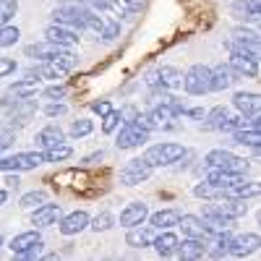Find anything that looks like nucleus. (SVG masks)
<instances>
[{"instance_id": "a19ab883", "label": "nucleus", "mask_w": 261, "mask_h": 261, "mask_svg": "<svg viewBox=\"0 0 261 261\" xmlns=\"http://www.w3.org/2000/svg\"><path fill=\"white\" fill-rule=\"evenodd\" d=\"M99 37L102 39H115V37H120V24L118 21H105V27H102V32H99Z\"/></svg>"}, {"instance_id": "dca6fc26", "label": "nucleus", "mask_w": 261, "mask_h": 261, "mask_svg": "<svg viewBox=\"0 0 261 261\" xmlns=\"http://www.w3.org/2000/svg\"><path fill=\"white\" fill-rule=\"evenodd\" d=\"M58 220H60V204H39L37 212L32 214V225H37V227L58 225Z\"/></svg>"}, {"instance_id": "cd10ccee", "label": "nucleus", "mask_w": 261, "mask_h": 261, "mask_svg": "<svg viewBox=\"0 0 261 261\" xmlns=\"http://www.w3.org/2000/svg\"><path fill=\"white\" fill-rule=\"evenodd\" d=\"M227 118H230V110L225 105H217V107H212V110L204 115V128L206 130H220Z\"/></svg>"}, {"instance_id": "49530a36", "label": "nucleus", "mask_w": 261, "mask_h": 261, "mask_svg": "<svg viewBox=\"0 0 261 261\" xmlns=\"http://www.w3.org/2000/svg\"><path fill=\"white\" fill-rule=\"evenodd\" d=\"M243 123H246V115H235V118H227L225 123H222V128L220 130H238V128H243Z\"/></svg>"}, {"instance_id": "c756f323", "label": "nucleus", "mask_w": 261, "mask_h": 261, "mask_svg": "<svg viewBox=\"0 0 261 261\" xmlns=\"http://www.w3.org/2000/svg\"><path fill=\"white\" fill-rule=\"evenodd\" d=\"M42 154H45V162H65L71 154H73V149L68 146V144H58V146H50V149H45L42 151Z\"/></svg>"}, {"instance_id": "3c124183", "label": "nucleus", "mask_w": 261, "mask_h": 261, "mask_svg": "<svg viewBox=\"0 0 261 261\" xmlns=\"http://www.w3.org/2000/svg\"><path fill=\"white\" fill-rule=\"evenodd\" d=\"M183 115H188V118H196V120H201L206 113L201 110V107H193V110H183Z\"/></svg>"}, {"instance_id": "f704fd0d", "label": "nucleus", "mask_w": 261, "mask_h": 261, "mask_svg": "<svg viewBox=\"0 0 261 261\" xmlns=\"http://www.w3.org/2000/svg\"><path fill=\"white\" fill-rule=\"evenodd\" d=\"M47 201V193L45 191H29L21 196V206L24 209H32V206H39V204H45Z\"/></svg>"}, {"instance_id": "4c0bfd02", "label": "nucleus", "mask_w": 261, "mask_h": 261, "mask_svg": "<svg viewBox=\"0 0 261 261\" xmlns=\"http://www.w3.org/2000/svg\"><path fill=\"white\" fill-rule=\"evenodd\" d=\"M149 105L154 107V105H167L170 99H172V94L165 89V86H151V92H149Z\"/></svg>"}, {"instance_id": "7c9ffc66", "label": "nucleus", "mask_w": 261, "mask_h": 261, "mask_svg": "<svg viewBox=\"0 0 261 261\" xmlns=\"http://www.w3.org/2000/svg\"><path fill=\"white\" fill-rule=\"evenodd\" d=\"M258 183H238V186H232V188H227L225 191V196H238V199H253V196H258Z\"/></svg>"}, {"instance_id": "20e7f679", "label": "nucleus", "mask_w": 261, "mask_h": 261, "mask_svg": "<svg viewBox=\"0 0 261 261\" xmlns=\"http://www.w3.org/2000/svg\"><path fill=\"white\" fill-rule=\"evenodd\" d=\"M86 13H89V8H86L84 3H76V6H60V8H55L53 18H55V24H60V27H68V29L81 32L84 24H86Z\"/></svg>"}, {"instance_id": "2eb2a0df", "label": "nucleus", "mask_w": 261, "mask_h": 261, "mask_svg": "<svg viewBox=\"0 0 261 261\" xmlns=\"http://www.w3.org/2000/svg\"><path fill=\"white\" fill-rule=\"evenodd\" d=\"M146 217H149V206H146L144 201H134V204H128V206L120 212V225H123V227L144 225Z\"/></svg>"}, {"instance_id": "72a5a7b5", "label": "nucleus", "mask_w": 261, "mask_h": 261, "mask_svg": "<svg viewBox=\"0 0 261 261\" xmlns=\"http://www.w3.org/2000/svg\"><path fill=\"white\" fill-rule=\"evenodd\" d=\"M16 11H18L16 0H0V27L11 24V18L16 16Z\"/></svg>"}, {"instance_id": "603ef678", "label": "nucleus", "mask_w": 261, "mask_h": 261, "mask_svg": "<svg viewBox=\"0 0 261 261\" xmlns=\"http://www.w3.org/2000/svg\"><path fill=\"white\" fill-rule=\"evenodd\" d=\"M11 146V134H0V154Z\"/></svg>"}, {"instance_id": "423d86ee", "label": "nucleus", "mask_w": 261, "mask_h": 261, "mask_svg": "<svg viewBox=\"0 0 261 261\" xmlns=\"http://www.w3.org/2000/svg\"><path fill=\"white\" fill-rule=\"evenodd\" d=\"M146 139H149V130H146L144 125H139V123H125V125L120 128L115 144H118V149H134V146L144 144Z\"/></svg>"}, {"instance_id": "f257e3e1", "label": "nucleus", "mask_w": 261, "mask_h": 261, "mask_svg": "<svg viewBox=\"0 0 261 261\" xmlns=\"http://www.w3.org/2000/svg\"><path fill=\"white\" fill-rule=\"evenodd\" d=\"M183 89L193 97L209 94L212 92V68L209 65H201V63L191 65V68L186 71V76H183Z\"/></svg>"}, {"instance_id": "bb28decb", "label": "nucleus", "mask_w": 261, "mask_h": 261, "mask_svg": "<svg viewBox=\"0 0 261 261\" xmlns=\"http://www.w3.org/2000/svg\"><path fill=\"white\" fill-rule=\"evenodd\" d=\"M13 162H16V172H24L39 167L45 162V154L42 151H18V154H13Z\"/></svg>"}, {"instance_id": "5701e85b", "label": "nucleus", "mask_w": 261, "mask_h": 261, "mask_svg": "<svg viewBox=\"0 0 261 261\" xmlns=\"http://www.w3.org/2000/svg\"><path fill=\"white\" fill-rule=\"evenodd\" d=\"M63 50H65V47L53 45V42L45 39V42H37V45H29V47H27V55L34 58V60H53V58H58Z\"/></svg>"}, {"instance_id": "aec40b11", "label": "nucleus", "mask_w": 261, "mask_h": 261, "mask_svg": "<svg viewBox=\"0 0 261 261\" xmlns=\"http://www.w3.org/2000/svg\"><path fill=\"white\" fill-rule=\"evenodd\" d=\"M65 141V134H63V128L60 125H45L37 134V146L45 151V149H50V146H58V144H63Z\"/></svg>"}, {"instance_id": "ea45409f", "label": "nucleus", "mask_w": 261, "mask_h": 261, "mask_svg": "<svg viewBox=\"0 0 261 261\" xmlns=\"http://www.w3.org/2000/svg\"><path fill=\"white\" fill-rule=\"evenodd\" d=\"M118 125H120V113L118 110H110V113L102 118V130H105V134H113Z\"/></svg>"}, {"instance_id": "9d476101", "label": "nucleus", "mask_w": 261, "mask_h": 261, "mask_svg": "<svg viewBox=\"0 0 261 261\" xmlns=\"http://www.w3.org/2000/svg\"><path fill=\"white\" fill-rule=\"evenodd\" d=\"M58 227H60L63 235H79L81 230L89 227V214H86V212H71V214L60 217Z\"/></svg>"}, {"instance_id": "393cba45", "label": "nucleus", "mask_w": 261, "mask_h": 261, "mask_svg": "<svg viewBox=\"0 0 261 261\" xmlns=\"http://www.w3.org/2000/svg\"><path fill=\"white\" fill-rule=\"evenodd\" d=\"M178 220H180V212L175 209H160L149 217V222L154 230H170V227H178Z\"/></svg>"}, {"instance_id": "f3484780", "label": "nucleus", "mask_w": 261, "mask_h": 261, "mask_svg": "<svg viewBox=\"0 0 261 261\" xmlns=\"http://www.w3.org/2000/svg\"><path fill=\"white\" fill-rule=\"evenodd\" d=\"M220 214H225V217H232V220H238V217H243L246 212H248V204H246V199H238V196H222V201L220 204H212Z\"/></svg>"}, {"instance_id": "f03ea898", "label": "nucleus", "mask_w": 261, "mask_h": 261, "mask_svg": "<svg viewBox=\"0 0 261 261\" xmlns=\"http://www.w3.org/2000/svg\"><path fill=\"white\" fill-rule=\"evenodd\" d=\"M188 151L180 146V144H157V146H149L144 151V160L151 165V167H167V165H175L180 162Z\"/></svg>"}, {"instance_id": "c03bdc74", "label": "nucleus", "mask_w": 261, "mask_h": 261, "mask_svg": "<svg viewBox=\"0 0 261 261\" xmlns=\"http://www.w3.org/2000/svg\"><path fill=\"white\" fill-rule=\"evenodd\" d=\"M68 113V107H65L63 102H50V105H45V115L47 118H58V115H65Z\"/></svg>"}, {"instance_id": "39448f33", "label": "nucleus", "mask_w": 261, "mask_h": 261, "mask_svg": "<svg viewBox=\"0 0 261 261\" xmlns=\"http://www.w3.org/2000/svg\"><path fill=\"white\" fill-rule=\"evenodd\" d=\"M151 170H154V167H151L144 157H136V160H130V162L120 170V183H123V186H139V183L149 180Z\"/></svg>"}, {"instance_id": "c85d7f7f", "label": "nucleus", "mask_w": 261, "mask_h": 261, "mask_svg": "<svg viewBox=\"0 0 261 261\" xmlns=\"http://www.w3.org/2000/svg\"><path fill=\"white\" fill-rule=\"evenodd\" d=\"M37 94V84L34 81H27V79H21L16 81L11 89H8V97H16L13 102H24V99H32Z\"/></svg>"}, {"instance_id": "ddd939ff", "label": "nucleus", "mask_w": 261, "mask_h": 261, "mask_svg": "<svg viewBox=\"0 0 261 261\" xmlns=\"http://www.w3.org/2000/svg\"><path fill=\"white\" fill-rule=\"evenodd\" d=\"M178 227L183 230L186 238H204V241H209V230L201 217H196V214H180Z\"/></svg>"}, {"instance_id": "473e14b6", "label": "nucleus", "mask_w": 261, "mask_h": 261, "mask_svg": "<svg viewBox=\"0 0 261 261\" xmlns=\"http://www.w3.org/2000/svg\"><path fill=\"white\" fill-rule=\"evenodd\" d=\"M193 193L199 196V199H222V196H225V191L214 188V186H212V183H206V180L196 186V188H193Z\"/></svg>"}, {"instance_id": "6ab92c4d", "label": "nucleus", "mask_w": 261, "mask_h": 261, "mask_svg": "<svg viewBox=\"0 0 261 261\" xmlns=\"http://www.w3.org/2000/svg\"><path fill=\"white\" fill-rule=\"evenodd\" d=\"M232 105H235V110L246 118L258 115V94L256 92H238L232 97Z\"/></svg>"}, {"instance_id": "5fc2aeb1", "label": "nucleus", "mask_w": 261, "mask_h": 261, "mask_svg": "<svg viewBox=\"0 0 261 261\" xmlns=\"http://www.w3.org/2000/svg\"><path fill=\"white\" fill-rule=\"evenodd\" d=\"M8 201V191H0V206H3Z\"/></svg>"}, {"instance_id": "6e6d98bb", "label": "nucleus", "mask_w": 261, "mask_h": 261, "mask_svg": "<svg viewBox=\"0 0 261 261\" xmlns=\"http://www.w3.org/2000/svg\"><path fill=\"white\" fill-rule=\"evenodd\" d=\"M0 246H3V235H0Z\"/></svg>"}, {"instance_id": "412c9836", "label": "nucleus", "mask_w": 261, "mask_h": 261, "mask_svg": "<svg viewBox=\"0 0 261 261\" xmlns=\"http://www.w3.org/2000/svg\"><path fill=\"white\" fill-rule=\"evenodd\" d=\"M151 241H154V232H151L149 227H141V225H134L128 227V235H125V243L130 248H149Z\"/></svg>"}, {"instance_id": "0eeeda50", "label": "nucleus", "mask_w": 261, "mask_h": 261, "mask_svg": "<svg viewBox=\"0 0 261 261\" xmlns=\"http://www.w3.org/2000/svg\"><path fill=\"white\" fill-rule=\"evenodd\" d=\"M258 128H261V123H258V115H251V120H246V123H243V128L232 130V141H235V144H241V146L258 149V144H261Z\"/></svg>"}, {"instance_id": "1a4fd4ad", "label": "nucleus", "mask_w": 261, "mask_h": 261, "mask_svg": "<svg viewBox=\"0 0 261 261\" xmlns=\"http://www.w3.org/2000/svg\"><path fill=\"white\" fill-rule=\"evenodd\" d=\"M241 180H243V172L220 170V167H209V175H206V183H212L214 188H220V191H227V188L238 186Z\"/></svg>"}, {"instance_id": "de8ad7c7", "label": "nucleus", "mask_w": 261, "mask_h": 261, "mask_svg": "<svg viewBox=\"0 0 261 261\" xmlns=\"http://www.w3.org/2000/svg\"><path fill=\"white\" fill-rule=\"evenodd\" d=\"M13 71H16V60L13 58H0V79L11 76Z\"/></svg>"}, {"instance_id": "6e6552de", "label": "nucleus", "mask_w": 261, "mask_h": 261, "mask_svg": "<svg viewBox=\"0 0 261 261\" xmlns=\"http://www.w3.org/2000/svg\"><path fill=\"white\" fill-rule=\"evenodd\" d=\"M45 37L47 42H53V45H60V47H73L79 45V32L76 29H68V27H60V24H53L45 29Z\"/></svg>"}, {"instance_id": "58836bf2", "label": "nucleus", "mask_w": 261, "mask_h": 261, "mask_svg": "<svg viewBox=\"0 0 261 261\" xmlns=\"http://www.w3.org/2000/svg\"><path fill=\"white\" fill-rule=\"evenodd\" d=\"M230 39H238V42H243V45H251V47L258 50V34L251 32V29H235Z\"/></svg>"}, {"instance_id": "9b49d317", "label": "nucleus", "mask_w": 261, "mask_h": 261, "mask_svg": "<svg viewBox=\"0 0 261 261\" xmlns=\"http://www.w3.org/2000/svg\"><path fill=\"white\" fill-rule=\"evenodd\" d=\"M227 65L241 79H256L258 76V58H253V55H230Z\"/></svg>"}, {"instance_id": "8fccbe9b", "label": "nucleus", "mask_w": 261, "mask_h": 261, "mask_svg": "<svg viewBox=\"0 0 261 261\" xmlns=\"http://www.w3.org/2000/svg\"><path fill=\"white\" fill-rule=\"evenodd\" d=\"M102 157H105V151H94V154H89V157H84L81 162H84V165H97V162H99Z\"/></svg>"}, {"instance_id": "a211bd4d", "label": "nucleus", "mask_w": 261, "mask_h": 261, "mask_svg": "<svg viewBox=\"0 0 261 261\" xmlns=\"http://www.w3.org/2000/svg\"><path fill=\"white\" fill-rule=\"evenodd\" d=\"M180 258H204L206 256V241L204 238H186L178 243V253Z\"/></svg>"}, {"instance_id": "c9c22d12", "label": "nucleus", "mask_w": 261, "mask_h": 261, "mask_svg": "<svg viewBox=\"0 0 261 261\" xmlns=\"http://www.w3.org/2000/svg\"><path fill=\"white\" fill-rule=\"evenodd\" d=\"M92 130H94V123H92V120L79 118V120H73V125H71V136H73V139H81V136H89Z\"/></svg>"}, {"instance_id": "37998d69", "label": "nucleus", "mask_w": 261, "mask_h": 261, "mask_svg": "<svg viewBox=\"0 0 261 261\" xmlns=\"http://www.w3.org/2000/svg\"><path fill=\"white\" fill-rule=\"evenodd\" d=\"M110 110H113L110 99H94V102H92V113H94V115H99V118H105Z\"/></svg>"}, {"instance_id": "864d4df0", "label": "nucleus", "mask_w": 261, "mask_h": 261, "mask_svg": "<svg viewBox=\"0 0 261 261\" xmlns=\"http://www.w3.org/2000/svg\"><path fill=\"white\" fill-rule=\"evenodd\" d=\"M123 3H125L128 8H134V11H139V8H141V3H144V0H123Z\"/></svg>"}, {"instance_id": "7ed1b4c3", "label": "nucleus", "mask_w": 261, "mask_h": 261, "mask_svg": "<svg viewBox=\"0 0 261 261\" xmlns=\"http://www.w3.org/2000/svg\"><path fill=\"white\" fill-rule=\"evenodd\" d=\"M204 162H206V167H220V170H232V172H246L248 170V160L232 154L227 149H212L204 157Z\"/></svg>"}, {"instance_id": "e433bc0d", "label": "nucleus", "mask_w": 261, "mask_h": 261, "mask_svg": "<svg viewBox=\"0 0 261 261\" xmlns=\"http://www.w3.org/2000/svg\"><path fill=\"white\" fill-rule=\"evenodd\" d=\"M113 214L110 212H102L99 217H94V220H89V227L94 230V232H105V230H110L113 227Z\"/></svg>"}, {"instance_id": "4be33fe9", "label": "nucleus", "mask_w": 261, "mask_h": 261, "mask_svg": "<svg viewBox=\"0 0 261 261\" xmlns=\"http://www.w3.org/2000/svg\"><path fill=\"white\" fill-rule=\"evenodd\" d=\"M157 81L167 92H175L183 86V73L178 68H172V65H162V68H157Z\"/></svg>"}, {"instance_id": "b1692460", "label": "nucleus", "mask_w": 261, "mask_h": 261, "mask_svg": "<svg viewBox=\"0 0 261 261\" xmlns=\"http://www.w3.org/2000/svg\"><path fill=\"white\" fill-rule=\"evenodd\" d=\"M232 16L238 21H258V0H235L232 3Z\"/></svg>"}, {"instance_id": "79ce46f5", "label": "nucleus", "mask_w": 261, "mask_h": 261, "mask_svg": "<svg viewBox=\"0 0 261 261\" xmlns=\"http://www.w3.org/2000/svg\"><path fill=\"white\" fill-rule=\"evenodd\" d=\"M118 113H120V120H123V123H136L139 115H141L136 105H125V107H120Z\"/></svg>"}, {"instance_id": "09e8293b", "label": "nucleus", "mask_w": 261, "mask_h": 261, "mask_svg": "<svg viewBox=\"0 0 261 261\" xmlns=\"http://www.w3.org/2000/svg\"><path fill=\"white\" fill-rule=\"evenodd\" d=\"M42 256V241L37 243V246H32L27 253H21V258H27V261H32V258H39Z\"/></svg>"}, {"instance_id": "f8f14e48", "label": "nucleus", "mask_w": 261, "mask_h": 261, "mask_svg": "<svg viewBox=\"0 0 261 261\" xmlns=\"http://www.w3.org/2000/svg\"><path fill=\"white\" fill-rule=\"evenodd\" d=\"M238 79H241V76H238L230 65H225V63L214 65V68H212V92H225V89H230Z\"/></svg>"}, {"instance_id": "a878e982", "label": "nucleus", "mask_w": 261, "mask_h": 261, "mask_svg": "<svg viewBox=\"0 0 261 261\" xmlns=\"http://www.w3.org/2000/svg\"><path fill=\"white\" fill-rule=\"evenodd\" d=\"M42 241V235L37 232V230H27V232H18L16 238H13V241H11V251L16 253V256H21V253H27L32 246H37Z\"/></svg>"}, {"instance_id": "4468645a", "label": "nucleus", "mask_w": 261, "mask_h": 261, "mask_svg": "<svg viewBox=\"0 0 261 261\" xmlns=\"http://www.w3.org/2000/svg\"><path fill=\"white\" fill-rule=\"evenodd\" d=\"M178 243H180V238H178L175 232L162 230L160 235H154V241H151V248H154L162 258H167V256H175V253H178Z\"/></svg>"}, {"instance_id": "a18cd8bd", "label": "nucleus", "mask_w": 261, "mask_h": 261, "mask_svg": "<svg viewBox=\"0 0 261 261\" xmlns=\"http://www.w3.org/2000/svg\"><path fill=\"white\" fill-rule=\"evenodd\" d=\"M65 94H68V89H65L63 84H53V86H47V89H45V97L47 99H63Z\"/></svg>"}, {"instance_id": "2f4dec72", "label": "nucleus", "mask_w": 261, "mask_h": 261, "mask_svg": "<svg viewBox=\"0 0 261 261\" xmlns=\"http://www.w3.org/2000/svg\"><path fill=\"white\" fill-rule=\"evenodd\" d=\"M18 37H21L18 27H11V24L0 27V47H11V45H16Z\"/></svg>"}]
</instances>
